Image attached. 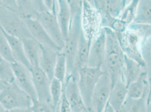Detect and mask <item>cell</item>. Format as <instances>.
Returning <instances> with one entry per match:
<instances>
[{"mask_svg": "<svg viewBox=\"0 0 151 112\" xmlns=\"http://www.w3.org/2000/svg\"><path fill=\"white\" fill-rule=\"evenodd\" d=\"M150 85L146 72H144L136 81L127 86V97L132 99H140L149 95Z\"/></svg>", "mask_w": 151, "mask_h": 112, "instance_id": "d6986e66", "label": "cell"}, {"mask_svg": "<svg viewBox=\"0 0 151 112\" xmlns=\"http://www.w3.org/2000/svg\"><path fill=\"white\" fill-rule=\"evenodd\" d=\"M7 111L6 109L0 103V112H7Z\"/></svg>", "mask_w": 151, "mask_h": 112, "instance_id": "74e56055", "label": "cell"}, {"mask_svg": "<svg viewBox=\"0 0 151 112\" xmlns=\"http://www.w3.org/2000/svg\"><path fill=\"white\" fill-rule=\"evenodd\" d=\"M0 26L8 35L22 40L31 37L24 20L18 13L2 6L1 0Z\"/></svg>", "mask_w": 151, "mask_h": 112, "instance_id": "3957f363", "label": "cell"}, {"mask_svg": "<svg viewBox=\"0 0 151 112\" xmlns=\"http://www.w3.org/2000/svg\"><path fill=\"white\" fill-rule=\"evenodd\" d=\"M145 112H151V96L150 94L147 98Z\"/></svg>", "mask_w": 151, "mask_h": 112, "instance_id": "e575fe53", "label": "cell"}, {"mask_svg": "<svg viewBox=\"0 0 151 112\" xmlns=\"http://www.w3.org/2000/svg\"><path fill=\"white\" fill-rule=\"evenodd\" d=\"M7 112H33L31 108H20L7 111Z\"/></svg>", "mask_w": 151, "mask_h": 112, "instance_id": "836d02e7", "label": "cell"}, {"mask_svg": "<svg viewBox=\"0 0 151 112\" xmlns=\"http://www.w3.org/2000/svg\"><path fill=\"white\" fill-rule=\"evenodd\" d=\"M57 18L63 38L66 39L71 20V11L68 0H58Z\"/></svg>", "mask_w": 151, "mask_h": 112, "instance_id": "7402d4cb", "label": "cell"}, {"mask_svg": "<svg viewBox=\"0 0 151 112\" xmlns=\"http://www.w3.org/2000/svg\"><path fill=\"white\" fill-rule=\"evenodd\" d=\"M4 32L7 40L15 62L20 63L31 69V66L26 58L22 39L9 35L5 31H4Z\"/></svg>", "mask_w": 151, "mask_h": 112, "instance_id": "ffe728a7", "label": "cell"}, {"mask_svg": "<svg viewBox=\"0 0 151 112\" xmlns=\"http://www.w3.org/2000/svg\"><path fill=\"white\" fill-rule=\"evenodd\" d=\"M138 2L139 0L129 1L119 18L127 27L132 24L135 19Z\"/></svg>", "mask_w": 151, "mask_h": 112, "instance_id": "4316f807", "label": "cell"}, {"mask_svg": "<svg viewBox=\"0 0 151 112\" xmlns=\"http://www.w3.org/2000/svg\"><path fill=\"white\" fill-rule=\"evenodd\" d=\"M112 87L111 79L104 72L97 82L92 96L91 108L95 112H104L108 103Z\"/></svg>", "mask_w": 151, "mask_h": 112, "instance_id": "52a82bcc", "label": "cell"}, {"mask_svg": "<svg viewBox=\"0 0 151 112\" xmlns=\"http://www.w3.org/2000/svg\"><path fill=\"white\" fill-rule=\"evenodd\" d=\"M30 70L37 99L52 103L50 95L51 80L40 67H33Z\"/></svg>", "mask_w": 151, "mask_h": 112, "instance_id": "7c38bea8", "label": "cell"}, {"mask_svg": "<svg viewBox=\"0 0 151 112\" xmlns=\"http://www.w3.org/2000/svg\"><path fill=\"white\" fill-rule=\"evenodd\" d=\"M82 112H95L94 111V110L91 108H86Z\"/></svg>", "mask_w": 151, "mask_h": 112, "instance_id": "f35d334b", "label": "cell"}, {"mask_svg": "<svg viewBox=\"0 0 151 112\" xmlns=\"http://www.w3.org/2000/svg\"><path fill=\"white\" fill-rule=\"evenodd\" d=\"M7 84L4 81H2V80L0 79V94L3 91L4 88L6 86Z\"/></svg>", "mask_w": 151, "mask_h": 112, "instance_id": "d590c367", "label": "cell"}, {"mask_svg": "<svg viewBox=\"0 0 151 112\" xmlns=\"http://www.w3.org/2000/svg\"><path fill=\"white\" fill-rule=\"evenodd\" d=\"M0 79L6 84L15 82L12 63L0 55Z\"/></svg>", "mask_w": 151, "mask_h": 112, "instance_id": "83f0119b", "label": "cell"}, {"mask_svg": "<svg viewBox=\"0 0 151 112\" xmlns=\"http://www.w3.org/2000/svg\"><path fill=\"white\" fill-rule=\"evenodd\" d=\"M68 3L71 11V20L63 50L67 62V77L75 72L77 51L82 31V1L69 0Z\"/></svg>", "mask_w": 151, "mask_h": 112, "instance_id": "6da1fadb", "label": "cell"}, {"mask_svg": "<svg viewBox=\"0 0 151 112\" xmlns=\"http://www.w3.org/2000/svg\"><path fill=\"white\" fill-rule=\"evenodd\" d=\"M0 55L10 62H15L6 36L0 26Z\"/></svg>", "mask_w": 151, "mask_h": 112, "instance_id": "f546056e", "label": "cell"}, {"mask_svg": "<svg viewBox=\"0 0 151 112\" xmlns=\"http://www.w3.org/2000/svg\"><path fill=\"white\" fill-rule=\"evenodd\" d=\"M1 3L2 6L6 8L9 10H10L14 12L18 13V5H17V1L2 0L1 1Z\"/></svg>", "mask_w": 151, "mask_h": 112, "instance_id": "d6a6232c", "label": "cell"}, {"mask_svg": "<svg viewBox=\"0 0 151 112\" xmlns=\"http://www.w3.org/2000/svg\"><path fill=\"white\" fill-rule=\"evenodd\" d=\"M26 58L31 68L40 66L41 56V46L32 37L22 39Z\"/></svg>", "mask_w": 151, "mask_h": 112, "instance_id": "ac0fdd59", "label": "cell"}, {"mask_svg": "<svg viewBox=\"0 0 151 112\" xmlns=\"http://www.w3.org/2000/svg\"><path fill=\"white\" fill-rule=\"evenodd\" d=\"M103 28L106 33V53L101 69L109 76L113 86L118 80L123 79L125 54L115 33L109 28Z\"/></svg>", "mask_w": 151, "mask_h": 112, "instance_id": "7a4b0ae2", "label": "cell"}, {"mask_svg": "<svg viewBox=\"0 0 151 112\" xmlns=\"http://www.w3.org/2000/svg\"><path fill=\"white\" fill-rule=\"evenodd\" d=\"M104 112H116L114 109H113V108L110 106V105L108 103V104H107V106H106V109H105V110H104Z\"/></svg>", "mask_w": 151, "mask_h": 112, "instance_id": "8d00e7d4", "label": "cell"}, {"mask_svg": "<svg viewBox=\"0 0 151 112\" xmlns=\"http://www.w3.org/2000/svg\"><path fill=\"white\" fill-rule=\"evenodd\" d=\"M148 95H145L140 99H132L127 97L120 112H145Z\"/></svg>", "mask_w": 151, "mask_h": 112, "instance_id": "cb8c5ba5", "label": "cell"}, {"mask_svg": "<svg viewBox=\"0 0 151 112\" xmlns=\"http://www.w3.org/2000/svg\"><path fill=\"white\" fill-rule=\"evenodd\" d=\"M116 35L124 54L145 66L140 52L144 37L140 32L130 25L123 33Z\"/></svg>", "mask_w": 151, "mask_h": 112, "instance_id": "277c9868", "label": "cell"}, {"mask_svg": "<svg viewBox=\"0 0 151 112\" xmlns=\"http://www.w3.org/2000/svg\"><path fill=\"white\" fill-rule=\"evenodd\" d=\"M63 93V84L57 79L51 81L50 95L52 105L58 111Z\"/></svg>", "mask_w": 151, "mask_h": 112, "instance_id": "f1b7e54d", "label": "cell"}, {"mask_svg": "<svg viewBox=\"0 0 151 112\" xmlns=\"http://www.w3.org/2000/svg\"><path fill=\"white\" fill-rule=\"evenodd\" d=\"M140 52L145 72L149 82L151 84V36L145 38L143 40Z\"/></svg>", "mask_w": 151, "mask_h": 112, "instance_id": "d4e9b609", "label": "cell"}, {"mask_svg": "<svg viewBox=\"0 0 151 112\" xmlns=\"http://www.w3.org/2000/svg\"><path fill=\"white\" fill-rule=\"evenodd\" d=\"M104 72L100 68L85 67L78 70V86L85 106L91 108L95 87Z\"/></svg>", "mask_w": 151, "mask_h": 112, "instance_id": "5b68a950", "label": "cell"}, {"mask_svg": "<svg viewBox=\"0 0 151 112\" xmlns=\"http://www.w3.org/2000/svg\"><path fill=\"white\" fill-rule=\"evenodd\" d=\"M31 108L33 112H58L52 103L37 99L32 100Z\"/></svg>", "mask_w": 151, "mask_h": 112, "instance_id": "4dcf8cb0", "label": "cell"}, {"mask_svg": "<svg viewBox=\"0 0 151 112\" xmlns=\"http://www.w3.org/2000/svg\"><path fill=\"white\" fill-rule=\"evenodd\" d=\"M144 72H145L144 66L125 55L123 80L127 86L136 81Z\"/></svg>", "mask_w": 151, "mask_h": 112, "instance_id": "e0dca14e", "label": "cell"}, {"mask_svg": "<svg viewBox=\"0 0 151 112\" xmlns=\"http://www.w3.org/2000/svg\"><path fill=\"white\" fill-rule=\"evenodd\" d=\"M41 56L39 67L52 80L54 78V69L59 52L41 45Z\"/></svg>", "mask_w": 151, "mask_h": 112, "instance_id": "2e32d148", "label": "cell"}, {"mask_svg": "<svg viewBox=\"0 0 151 112\" xmlns=\"http://www.w3.org/2000/svg\"><path fill=\"white\" fill-rule=\"evenodd\" d=\"M134 24L151 25V0H139Z\"/></svg>", "mask_w": 151, "mask_h": 112, "instance_id": "603a6c76", "label": "cell"}, {"mask_svg": "<svg viewBox=\"0 0 151 112\" xmlns=\"http://www.w3.org/2000/svg\"><path fill=\"white\" fill-rule=\"evenodd\" d=\"M127 98V86L123 79H121L117 81L112 87L108 104L116 112H120Z\"/></svg>", "mask_w": 151, "mask_h": 112, "instance_id": "9a60e30c", "label": "cell"}, {"mask_svg": "<svg viewBox=\"0 0 151 112\" xmlns=\"http://www.w3.org/2000/svg\"><path fill=\"white\" fill-rule=\"evenodd\" d=\"M0 103L9 111L16 108H31L32 99L15 82H13L7 84L0 94Z\"/></svg>", "mask_w": 151, "mask_h": 112, "instance_id": "8992f818", "label": "cell"}, {"mask_svg": "<svg viewBox=\"0 0 151 112\" xmlns=\"http://www.w3.org/2000/svg\"><path fill=\"white\" fill-rule=\"evenodd\" d=\"M67 76V62L66 56L63 50L58 53L54 69V78L64 84Z\"/></svg>", "mask_w": 151, "mask_h": 112, "instance_id": "484cf974", "label": "cell"}, {"mask_svg": "<svg viewBox=\"0 0 151 112\" xmlns=\"http://www.w3.org/2000/svg\"><path fill=\"white\" fill-rule=\"evenodd\" d=\"M106 53V33L104 28H101L97 36L91 44L87 67L101 69Z\"/></svg>", "mask_w": 151, "mask_h": 112, "instance_id": "9c48e42d", "label": "cell"}, {"mask_svg": "<svg viewBox=\"0 0 151 112\" xmlns=\"http://www.w3.org/2000/svg\"><path fill=\"white\" fill-rule=\"evenodd\" d=\"M58 112H72L70 106L64 93L58 107Z\"/></svg>", "mask_w": 151, "mask_h": 112, "instance_id": "1f68e13d", "label": "cell"}, {"mask_svg": "<svg viewBox=\"0 0 151 112\" xmlns=\"http://www.w3.org/2000/svg\"><path fill=\"white\" fill-rule=\"evenodd\" d=\"M37 20L43 26L52 40L63 50L64 47V39L58 23L57 15L46 9L39 13Z\"/></svg>", "mask_w": 151, "mask_h": 112, "instance_id": "30bf717a", "label": "cell"}, {"mask_svg": "<svg viewBox=\"0 0 151 112\" xmlns=\"http://www.w3.org/2000/svg\"><path fill=\"white\" fill-rule=\"evenodd\" d=\"M78 72L69 75L63 84V93L72 112H82L86 108L78 86Z\"/></svg>", "mask_w": 151, "mask_h": 112, "instance_id": "ba28073f", "label": "cell"}, {"mask_svg": "<svg viewBox=\"0 0 151 112\" xmlns=\"http://www.w3.org/2000/svg\"><path fill=\"white\" fill-rule=\"evenodd\" d=\"M24 21L31 37L40 45L59 52L63 50L52 40L37 20L27 19Z\"/></svg>", "mask_w": 151, "mask_h": 112, "instance_id": "4fadbf2b", "label": "cell"}, {"mask_svg": "<svg viewBox=\"0 0 151 112\" xmlns=\"http://www.w3.org/2000/svg\"><path fill=\"white\" fill-rule=\"evenodd\" d=\"M92 40L93 39H89L86 36L82 29L77 51L75 73L78 72L79 69L87 67L89 51Z\"/></svg>", "mask_w": 151, "mask_h": 112, "instance_id": "44dd1931", "label": "cell"}, {"mask_svg": "<svg viewBox=\"0 0 151 112\" xmlns=\"http://www.w3.org/2000/svg\"><path fill=\"white\" fill-rule=\"evenodd\" d=\"M15 77V82L32 100L37 99L33 85L30 69L19 63H12Z\"/></svg>", "mask_w": 151, "mask_h": 112, "instance_id": "8fae6325", "label": "cell"}, {"mask_svg": "<svg viewBox=\"0 0 151 112\" xmlns=\"http://www.w3.org/2000/svg\"><path fill=\"white\" fill-rule=\"evenodd\" d=\"M18 13L23 19L37 20L39 13L46 9L43 1L18 0Z\"/></svg>", "mask_w": 151, "mask_h": 112, "instance_id": "5bb4252c", "label": "cell"}]
</instances>
